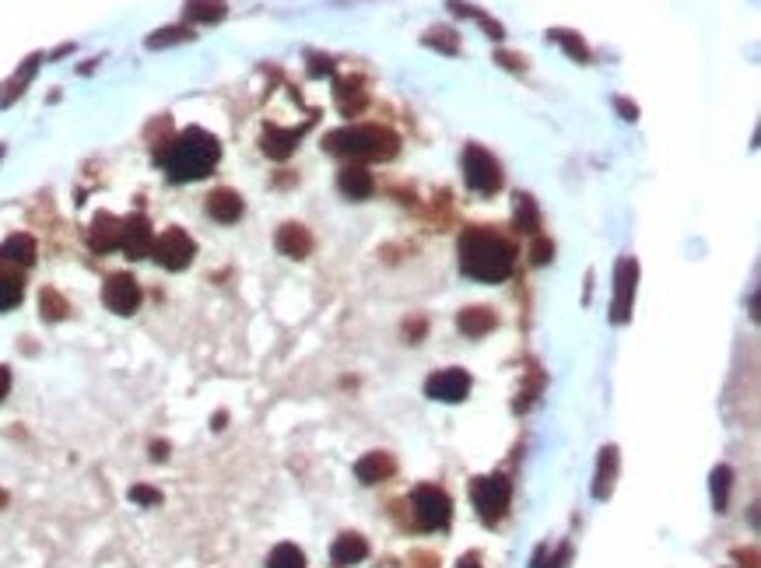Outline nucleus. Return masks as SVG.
<instances>
[{
	"label": "nucleus",
	"instance_id": "1",
	"mask_svg": "<svg viewBox=\"0 0 761 568\" xmlns=\"http://www.w3.org/2000/svg\"><path fill=\"white\" fill-rule=\"evenodd\" d=\"M456 253H460V271L484 284H499L516 267V245L484 225L467 228L456 243Z\"/></svg>",
	"mask_w": 761,
	"mask_h": 568
},
{
	"label": "nucleus",
	"instance_id": "33",
	"mask_svg": "<svg viewBox=\"0 0 761 568\" xmlns=\"http://www.w3.org/2000/svg\"><path fill=\"white\" fill-rule=\"evenodd\" d=\"M39 313H43L50 323H56V320H63V316L71 313V305H67V298L60 295L56 288H43V295H39Z\"/></svg>",
	"mask_w": 761,
	"mask_h": 568
},
{
	"label": "nucleus",
	"instance_id": "14",
	"mask_svg": "<svg viewBox=\"0 0 761 568\" xmlns=\"http://www.w3.org/2000/svg\"><path fill=\"white\" fill-rule=\"evenodd\" d=\"M337 189L344 197H351V200H366V197L376 193V179H372V172L366 165H344L337 172Z\"/></svg>",
	"mask_w": 761,
	"mask_h": 568
},
{
	"label": "nucleus",
	"instance_id": "15",
	"mask_svg": "<svg viewBox=\"0 0 761 568\" xmlns=\"http://www.w3.org/2000/svg\"><path fill=\"white\" fill-rule=\"evenodd\" d=\"M88 245L95 253H109L120 245V217H112L109 211H99L92 217V228H88Z\"/></svg>",
	"mask_w": 761,
	"mask_h": 568
},
{
	"label": "nucleus",
	"instance_id": "19",
	"mask_svg": "<svg viewBox=\"0 0 761 568\" xmlns=\"http://www.w3.org/2000/svg\"><path fill=\"white\" fill-rule=\"evenodd\" d=\"M366 554H368V544H366V537H358V534H341V537L334 541V547H330V562L337 568L358 565V562H366Z\"/></svg>",
	"mask_w": 761,
	"mask_h": 568
},
{
	"label": "nucleus",
	"instance_id": "23",
	"mask_svg": "<svg viewBox=\"0 0 761 568\" xmlns=\"http://www.w3.org/2000/svg\"><path fill=\"white\" fill-rule=\"evenodd\" d=\"M512 221L516 228L526 232V236H537L541 232V207L530 193H516V211H512Z\"/></svg>",
	"mask_w": 761,
	"mask_h": 568
},
{
	"label": "nucleus",
	"instance_id": "20",
	"mask_svg": "<svg viewBox=\"0 0 761 568\" xmlns=\"http://www.w3.org/2000/svg\"><path fill=\"white\" fill-rule=\"evenodd\" d=\"M456 326H460V333H467V337L477 341V337H484V333L495 330V313L488 305H471V309H463L456 316Z\"/></svg>",
	"mask_w": 761,
	"mask_h": 568
},
{
	"label": "nucleus",
	"instance_id": "4",
	"mask_svg": "<svg viewBox=\"0 0 761 568\" xmlns=\"http://www.w3.org/2000/svg\"><path fill=\"white\" fill-rule=\"evenodd\" d=\"M471 502L484 523H499L502 515H505V509H509V502H512V481H509L505 474L473 477Z\"/></svg>",
	"mask_w": 761,
	"mask_h": 568
},
{
	"label": "nucleus",
	"instance_id": "32",
	"mask_svg": "<svg viewBox=\"0 0 761 568\" xmlns=\"http://www.w3.org/2000/svg\"><path fill=\"white\" fill-rule=\"evenodd\" d=\"M267 568H306V554L295 544H278L267 558Z\"/></svg>",
	"mask_w": 761,
	"mask_h": 568
},
{
	"label": "nucleus",
	"instance_id": "8",
	"mask_svg": "<svg viewBox=\"0 0 761 568\" xmlns=\"http://www.w3.org/2000/svg\"><path fill=\"white\" fill-rule=\"evenodd\" d=\"M635 281H639V264H635V256H621V260H618V271H614V302H610V320H614V323H629L631 320Z\"/></svg>",
	"mask_w": 761,
	"mask_h": 568
},
{
	"label": "nucleus",
	"instance_id": "22",
	"mask_svg": "<svg viewBox=\"0 0 761 568\" xmlns=\"http://www.w3.org/2000/svg\"><path fill=\"white\" fill-rule=\"evenodd\" d=\"M183 14H186V22L210 25V22H221V18L229 14V0H186Z\"/></svg>",
	"mask_w": 761,
	"mask_h": 568
},
{
	"label": "nucleus",
	"instance_id": "28",
	"mask_svg": "<svg viewBox=\"0 0 761 568\" xmlns=\"http://www.w3.org/2000/svg\"><path fill=\"white\" fill-rule=\"evenodd\" d=\"M548 39H551L554 46H561L565 56H572L576 63H590V46L582 43V35L569 32V28H551V32H548Z\"/></svg>",
	"mask_w": 761,
	"mask_h": 568
},
{
	"label": "nucleus",
	"instance_id": "16",
	"mask_svg": "<svg viewBox=\"0 0 761 568\" xmlns=\"http://www.w3.org/2000/svg\"><path fill=\"white\" fill-rule=\"evenodd\" d=\"M366 102H368V91L358 78H337V84H334V106L341 109L344 116H358L366 109Z\"/></svg>",
	"mask_w": 761,
	"mask_h": 568
},
{
	"label": "nucleus",
	"instance_id": "29",
	"mask_svg": "<svg viewBox=\"0 0 761 568\" xmlns=\"http://www.w3.org/2000/svg\"><path fill=\"white\" fill-rule=\"evenodd\" d=\"M421 43H424V46H432V50H439V53H446V56H456V53H460V35H456L453 28H446V25L428 28Z\"/></svg>",
	"mask_w": 761,
	"mask_h": 568
},
{
	"label": "nucleus",
	"instance_id": "42",
	"mask_svg": "<svg viewBox=\"0 0 761 568\" xmlns=\"http://www.w3.org/2000/svg\"><path fill=\"white\" fill-rule=\"evenodd\" d=\"M456 568H481V565H477V558H463V562H460Z\"/></svg>",
	"mask_w": 761,
	"mask_h": 568
},
{
	"label": "nucleus",
	"instance_id": "39",
	"mask_svg": "<svg viewBox=\"0 0 761 568\" xmlns=\"http://www.w3.org/2000/svg\"><path fill=\"white\" fill-rule=\"evenodd\" d=\"M569 554H572V547L565 544V547H558V554L551 558V568H565V562H569Z\"/></svg>",
	"mask_w": 761,
	"mask_h": 568
},
{
	"label": "nucleus",
	"instance_id": "37",
	"mask_svg": "<svg viewBox=\"0 0 761 568\" xmlns=\"http://www.w3.org/2000/svg\"><path fill=\"white\" fill-rule=\"evenodd\" d=\"M614 109H618V112H621V120H629V123H635V120H639V106H635V102H629V99H621V95L614 99Z\"/></svg>",
	"mask_w": 761,
	"mask_h": 568
},
{
	"label": "nucleus",
	"instance_id": "38",
	"mask_svg": "<svg viewBox=\"0 0 761 568\" xmlns=\"http://www.w3.org/2000/svg\"><path fill=\"white\" fill-rule=\"evenodd\" d=\"M495 60H499L505 71H526V63H523V56H516V53H495Z\"/></svg>",
	"mask_w": 761,
	"mask_h": 568
},
{
	"label": "nucleus",
	"instance_id": "35",
	"mask_svg": "<svg viewBox=\"0 0 761 568\" xmlns=\"http://www.w3.org/2000/svg\"><path fill=\"white\" fill-rule=\"evenodd\" d=\"M309 60H313V63H309V74H313V78H323V74H334V60H330V56L313 53Z\"/></svg>",
	"mask_w": 761,
	"mask_h": 568
},
{
	"label": "nucleus",
	"instance_id": "25",
	"mask_svg": "<svg viewBox=\"0 0 761 568\" xmlns=\"http://www.w3.org/2000/svg\"><path fill=\"white\" fill-rule=\"evenodd\" d=\"M39 63H43V53H32V56H28L25 63H22V71H18V74H15L11 82L0 88V106H11V102H15V99H18L22 91H25L28 78L35 74V67H39Z\"/></svg>",
	"mask_w": 761,
	"mask_h": 568
},
{
	"label": "nucleus",
	"instance_id": "9",
	"mask_svg": "<svg viewBox=\"0 0 761 568\" xmlns=\"http://www.w3.org/2000/svg\"><path fill=\"white\" fill-rule=\"evenodd\" d=\"M151 245H155V232H151V221H148V217L144 215L120 217V249H123L131 260L151 256Z\"/></svg>",
	"mask_w": 761,
	"mask_h": 568
},
{
	"label": "nucleus",
	"instance_id": "41",
	"mask_svg": "<svg viewBox=\"0 0 761 568\" xmlns=\"http://www.w3.org/2000/svg\"><path fill=\"white\" fill-rule=\"evenodd\" d=\"M151 457H155V460H165V442H155V446H151Z\"/></svg>",
	"mask_w": 761,
	"mask_h": 568
},
{
	"label": "nucleus",
	"instance_id": "7",
	"mask_svg": "<svg viewBox=\"0 0 761 568\" xmlns=\"http://www.w3.org/2000/svg\"><path fill=\"white\" fill-rule=\"evenodd\" d=\"M151 256L165 271H186L193 264V256H197V245H193V239L186 236L183 228H169V232H161L155 239Z\"/></svg>",
	"mask_w": 761,
	"mask_h": 568
},
{
	"label": "nucleus",
	"instance_id": "36",
	"mask_svg": "<svg viewBox=\"0 0 761 568\" xmlns=\"http://www.w3.org/2000/svg\"><path fill=\"white\" fill-rule=\"evenodd\" d=\"M551 253H554V245L548 243V239H537L533 249H530V256H533V264H537V267H541V264H548V260H551Z\"/></svg>",
	"mask_w": 761,
	"mask_h": 568
},
{
	"label": "nucleus",
	"instance_id": "43",
	"mask_svg": "<svg viewBox=\"0 0 761 568\" xmlns=\"http://www.w3.org/2000/svg\"><path fill=\"white\" fill-rule=\"evenodd\" d=\"M4 502H7V495H4V491H0V509H4Z\"/></svg>",
	"mask_w": 761,
	"mask_h": 568
},
{
	"label": "nucleus",
	"instance_id": "17",
	"mask_svg": "<svg viewBox=\"0 0 761 568\" xmlns=\"http://www.w3.org/2000/svg\"><path fill=\"white\" fill-rule=\"evenodd\" d=\"M208 215L214 217L218 225H232V221L242 217V197L229 187L214 189V193L208 197Z\"/></svg>",
	"mask_w": 761,
	"mask_h": 568
},
{
	"label": "nucleus",
	"instance_id": "3",
	"mask_svg": "<svg viewBox=\"0 0 761 568\" xmlns=\"http://www.w3.org/2000/svg\"><path fill=\"white\" fill-rule=\"evenodd\" d=\"M323 148L337 159H351V162H390L400 151V137L390 127L358 123V127L330 130L323 137Z\"/></svg>",
	"mask_w": 761,
	"mask_h": 568
},
{
	"label": "nucleus",
	"instance_id": "11",
	"mask_svg": "<svg viewBox=\"0 0 761 568\" xmlns=\"http://www.w3.org/2000/svg\"><path fill=\"white\" fill-rule=\"evenodd\" d=\"M424 393H428L432 400H443V404H460V400H467V393H471V376H467L463 369H443V372L428 376Z\"/></svg>",
	"mask_w": 761,
	"mask_h": 568
},
{
	"label": "nucleus",
	"instance_id": "34",
	"mask_svg": "<svg viewBox=\"0 0 761 568\" xmlns=\"http://www.w3.org/2000/svg\"><path fill=\"white\" fill-rule=\"evenodd\" d=\"M131 498L137 505H158V502H161V495H158L155 487H144V485L131 487Z\"/></svg>",
	"mask_w": 761,
	"mask_h": 568
},
{
	"label": "nucleus",
	"instance_id": "21",
	"mask_svg": "<svg viewBox=\"0 0 761 568\" xmlns=\"http://www.w3.org/2000/svg\"><path fill=\"white\" fill-rule=\"evenodd\" d=\"M0 260H4V264H18V267H32V264H35V239L25 236V232L4 239V243H0Z\"/></svg>",
	"mask_w": 761,
	"mask_h": 568
},
{
	"label": "nucleus",
	"instance_id": "31",
	"mask_svg": "<svg viewBox=\"0 0 761 568\" xmlns=\"http://www.w3.org/2000/svg\"><path fill=\"white\" fill-rule=\"evenodd\" d=\"M193 39V32L186 25H172V28H158L155 35H148L144 39V46L148 50H165V46H176V43H190Z\"/></svg>",
	"mask_w": 761,
	"mask_h": 568
},
{
	"label": "nucleus",
	"instance_id": "30",
	"mask_svg": "<svg viewBox=\"0 0 761 568\" xmlns=\"http://www.w3.org/2000/svg\"><path fill=\"white\" fill-rule=\"evenodd\" d=\"M730 485H734V470L730 467H716L712 470V505H716V513H727Z\"/></svg>",
	"mask_w": 761,
	"mask_h": 568
},
{
	"label": "nucleus",
	"instance_id": "12",
	"mask_svg": "<svg viewBox=\"0 0 761 568\" xmlns=\"http://www.w3.org/2000/svg\"><path fill=\"white\" fill-rule=\"evenodd\" d=\"M274 245H278V253H281V256L306 260V256L313 253V232H309L306 225H298V221H288V225H281V228H278Z\"/></svg>",
	"mask_w": 761,
	"mask_h": 568
},
{
	"label": "nucleus",
	"instance_id": "2",
	"mask_svg": "<svg viewBox=\"0 0 761 568\" xmlns=\"http://www.w3.org/2000/svg\"><path fill=\"white\" fill-rule=\"evenodd\" d=\"M221 159V144L218 137L200 130V127H186L180 137H172L161 151H158V162L169 172V179L176 183H193V179H204L210 168Z\"/></svg>",
	"mask_w": 761,
	"mask_h": 568
},
{
	"label": "nucleus",
	"instance_id": "10",
	"mask_svg": "<svg viewBox=\"0 0 761 568\" xmlns=\"http://www.w3.org/2000/svg\"><path fill=\"white\" fill-rule=\"evenodd\" d=\"M102 302L109 313L131 316V313H137V305H141V284L133 281L131 274H112L102 288Z\"/></svg>",
	"mask_w": 761,
	"mask_h": 568
},
{
	"label": "nucleus",
	"instance_id": "5",
	"mask_svg": "<svg viewBox=\"0 0 761 568\" xmlns=\"http://www.w3.org/2000/svg\"><path fill=\"white\" fill-rule=\"evenodd\" d=\"M463 179L473 193L492 197L502 189V165L492 151H484L481 144H467L463 148Z\"/></svg>",
	"mask_w": 761,
	"mask_h": 568
},
{
	"label": "nucleus",
	"instance_id": "27",
	"mask_svg": "<svg viewBox=\"0 0 761 568\" xmlns=\"http://www.w3.org/2000/svg\"><path fill=\"white\" fill-rule=\"evenodd\" d=\"M22 295H25L22 274H15L11 267L0 264V313H4V309H15V305L22 302Z\"/></svg>",
	"mask_w": 761,
	"mask_h": 568
},
{
	"label": "nucleus",
	"instance_id": "40",
	"mask_svg": "<svg viewBox=\"0 0 761 568\" xmlns=\"http://www.w3.org/2000/svg\"><path fill=\"white\" fill-rule=\"evenodd\" d=\"M7 390H11V372L0 365V404H4V397H7Z\"/></svg>",
	"mask_w": 761,
	"mask_h": 568
},
{
	"label": "nucleus",
	"instance_id": "44",
	"mask_svg": "<svg viewBox=\"0 0 761 568\" xmlns=\"http://www.w3.org/2000/svg\"><path fill=\"white\" fill-rule=\"evenodd\" d=\"M0 155H4V148H0Z\"/></svg>",
	"mask_w": 761,
	"mask_h": 568
},
{
	"label": "nucleus",
	"instance_id": "6",
	"mask_svg": "<svg viewBox=\"0 0 761 568\" xmlns=\"http://www.w3.org/2000/svg\"><path fill=\"white\" fill-rule=\"evenodd\" d=\"M411 509H415V523L421 530H446L449 515H453V502L443 487L421 485L411 495Z\"/></svg>",
	"mask_w": 761,
	"mask_h": 568
},
{
	"label": "nucleus",
	"instance_id": "18",
	"mask_svg": "<svg viewBox=\"0 0 761 568\" xmlns=\"http://www.w3.org/2000/svg\"><path fill=\"white\" fill-rule=\"evenodd\" d=\"M394 470H396V460L390 453H366L362 460L355 463V474H358L362 485H379V481L394 477Z\"/></svg>",
	"mask_w": 761,
	"mask_h": 568
},
{
	"label": "nucleus",
	"instance_id": "24",
	"mask_svg": "<svg viewBox=\"0 0 761 568\" xmlns=\"http://www.w3.org/2000/svg\"><path fill=\"white\" fill-rule=\"evenodd\" d=\"M614 477H618V449L607 446L600 449V463H597V485H593V498H607L610 487H614Z\"/></svg>",
	"mask_w": 761,
	"mask_h": 568
},
{
	"label": "nucleus",
	"instance_id": "13",
	"mask_svg": "<svg viewBox=\"0 0 761 568\" xmlns=\"http://www.w3.org/2000/svg\"><path fill=\"white\" fill-rule=\"evenodd\" d=\"M309 127V123H306ZM306 127H295V130H281V127H263V137H260V148L267 159H274V162H285L291 151L298 148V140H302V134H306Z\"/></svg>",
	"mask_w": 761,
	"mask_h": 568
},
{
	"label": "nucleus",
	"instance_id": "26",
	"mask_svg": "<svg viewBox=\"0 0 761 568\" xmlns=\"http://www.w3.org/2000/svg\"><path fill=\"white\" fill-rule=\"evenodd\" d=\"M449 11L453 14H460V18H473V22H481V28L492 35V39H502L505 35V28H502V22H495L492 14H484L481 7H473V4H467V0H446Z\"/></svg>",
	"mask_w": 761,
	"mask_h": 568
}]
</instances>
